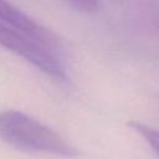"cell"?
Returning a JSON list of instances; mask_svg holds the SVG:
<instances>
[{"label": "cell", "instance_id": "1", "mask_svg": "<svg viewBox=\"0 0 159 159\" xmlns=\"http://www.w3.org/2000/svg\"><path fill=\"white\" fill-rule=\"evenodd\" d=\"M0 139L29 153H43L75 158L80 154L57 132L36 118L15 109L0 112Z\"/></svg>", "mask_w": 159, "mask_h": 159}, {"label": "cell", "instance_id": "2", "mask_svg": "<svg viewBox=\"0 0 159 159\" xmlns=\"http://www.w3.org/2000/svg\"><path fill=\"white\" fill-rule=\"evenodd\" d=\"M0 46L30 62L42 73L57 81H66L67 75L52 50L17 27L0 21Z\"/></svg>", "mask_w": 159, "mask_h": 159}, {"label": "cell", "instance_id": "3", "mask_svg": "<svg viewBox=\"0 0 159 159\" xmlns=\"http://www.w3.org/2000/svg\"><path fill=\"white\" fill-rule=\"evenodd\" d=\"M0 21L17 27L51 50L57 47V40L52 32H50L46 27H42L39 22L34 21L25 12L6 0H0Z\"/></svg>", "mask_w": 159, "mask_h": 159}, {"label": "cell", "instance_id": "4", "mask_svg": "<svg viewBox=\"0 0 159 159\" xmlns=\"http://www.w3.org/2000/svg\"><path fill=\"white\" fill-rule=\"evenodd\" d=\"M128 127H130L143 139H145V142L149 144V147L159 157V129L149 127L148 124L138 122V120H129L128 122Z\"/></svg>", "mask_w": 159, "mask_h": 159}, {"label": "cell", "instance_id": "5", "mask_svg": "<svg viewBox=\"0 0 159 159\" xmlns=\"http://www.w3.org/2000/svg\"><path fill=\"white\" fill-rule=\"evenodd\" d=\"M67 1L77 10H80L81 12H86V14L96 12L99 6L98 0H67Z\"/></svg>", "mask_w": 159, "mask_h": 159}]
</instances>
